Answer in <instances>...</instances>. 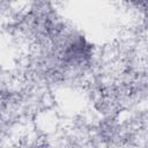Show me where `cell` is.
<instances>
[{"mask_svg":"<svg viewBox=\"0 0 148 148\" xmlns=\"http://www.w3.org/2000/svg\"><path fill=\"white\" fill-rule=\"evenodd\" d=\"M138 5H148V0H131Z\"/></svg>","mask_w":148,"mask_h":148,"instance_id":"1","label":"cell"}]
</instances>
